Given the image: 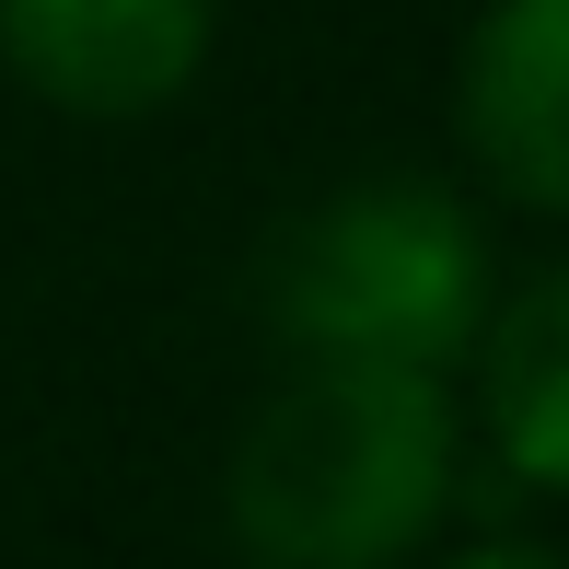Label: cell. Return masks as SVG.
I'll use <instances>...</instances> for the list:
<instances>
[{"mask_svg": "<svg viewBox=\"0 0 569 569\" xmlns=\"http://www.w3.org/2000/svg\"><path fill=\"white\" fill-rule=\"evenodd\" d=\"M465 500L453 372L279 360L221 453V535L244 569H419Z\"/></svg>", "mask_w": 569, "mask_h": 569, "instance_id": "obj_1", "label": "cell"}, {"mask_svg": "<svg viewBox=\"0 0 569 569\" xmlns=\"http://www.w3.org/2000/svg\"><path fill=\"white\" fill-rule=\"evenodd\" d=\"M430 569H569V547H535V535H488V547H453Z\"/></svg>", "mask_w": 569, "mask_h": 569, "instance_id": "obj_6", "label": "cell"}, {"mask_svg": "<svg viewBox=\"0 0 569 569\" xmlns=\"http://www.w3.org/2000/svg\"><path fill=\"white\" fill-rule=\"evenodd\" d=\"M453 151L500 210L569 221V0H488L465 23Z\"/></svg>", "mask_w": 569, "mask_h": 569, "instance_id": "obj_4", "label": "cell"}, {"mask_svg": "<svg viewBox=\"0 0 569 569\" xmlns=\"http://www.w3.org/2000/svg\"><path fill=\"white\" fill-rule=\"evenodd\" d=\"M221 47V0H0V70L82 128L187 106Z\"/></svg>", "mask_w": 569, "mask_h": 569, "instance_id": "obj_3", "label": "cell"}, {"mask_svg": "<svg viewBox=\"0 0 569 569\" xmlns=\"http://www.w3.org/2000/svg\"><path fill=\"white\" fill-rule=\"evenodd\" d=\"M500 302L488 210L442 174H349L302 198L256 256V315L279 360H396V372H465Z\"/></svg>", "mask_w": 569, "mask_h": 569, "instance_id": "obj_2", "label": "cell"}, {"mask_svg": "<svg viewBox=\"0 0 569 569\" xmlns=\"http://www.w3.org/2000/svg\"><path fill=\"white\" fill-rule=\"evenodd\" d=\"M477 419L523 488L569 500V256H547L535 279H500L477 326Z\"/></svg>", "mask_w": 569, "mask_h": 569, "instance_id": "obj_5", "label": "cell"}]
</instances>
